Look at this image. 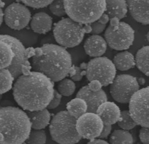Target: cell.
<instances>
[{
    "label": "cell",
    "instance_id": "cell-1",
    "mask_svg": "<svg viewBox=\"0 0 149 144\" xmlns=\"http://www.w3.org/2000/svg\"><path fill=\"white\" fill-rule=\"evenodd\" d=\"M54 82L43 73L31 71L21 74L13 85L15 101L25 111H35L47 107L54 93Z\"/></svg>",
    "mask_w": 149,
    "mask_h": 144
},
{
    "label": "cell",
    "instance_id": "cell-2",
    "mask_svg": "<svg viewBox=\"0 0 149 144\" xmlns=\"http://www.w3.org/2000/svg\"><path fill=\"white\" fill-rule=\"evenodd\" d=\"M42 53L32 58V70L42 73L52 81H60L69 75L72 66V57L66 48L60 45L45 44Z\"/></svg>",
    "mask_w": 149,
    "mask_h": 144
},
{
    "label": "cell",
    "instance_id": "cell-3",
    "mask_svg": "<svg viewBox=\"0 0 149 144\" xmlns=\"http://www.w3.org/2000/svg\"><path fill=\"white\" fill-rule=\"evenodd\" d=\"M31 129L25 110L13 106L0 107V144H23Z\"/></svg>",
    "mask_w": 149,
    "mask_h": 144
},
{
    "label": "cell",
    "instance_id": "cell-4",
    "mask_svg": "<svg viewBox=\"0 0 149 144\" xmlns=\"http://www.w3.org/2000/svg\"><path fill=\"white\" fill-rule=\"evenodd\" d=\"M31 66L24 44L8 34H0V70L8 69L16 80L22 74V64Z\"/></svg>",
    "mask_w": 149,
    "mask_h": 144
},
{
    "label": "cell",
    "instance_id": "cell-5",
    "mask_svg": "<svg viewBox=\"0 0 149 144\" xmlns=\"http://www.w3.org/2000/svg\"><path fill=\"white\" fill-rule=\"evenodd\" d=\"M69 18L82 24H91L105 12L106 0H65Z\"/></svg>",
    "mask_w": 149,
    "mask_h": 144
},
{
    "label": "cell",
    "instance_id": "cell-6",
    "mask_svg": "<svg viewBox=\"0 0 149 144\" xmlns=\"http://www.w3.org/2000/svg\"><path fill=\"white\" fill-rule=\"evenodd\" d=\"M91 24H82L70 18L59 21L55 25L53 33L56 42L65 48H74L81 43L85 34L91 33Z\"/></svg>",
    "mask_w": 149,
    "mask_h": 144
},
{
    "label": "cell",
    "instance_id": "cell-7",
    "mask_svg": "<svg viewBox=\"0 0 149 144\" xmlns=\"http://www.w3.org/2000/svg\"><path fill=\"white\" fill-rule=\"evenodd\" d=\"M76 120L67 110L56 114L51 119L49 130L52 139L60 144H74L81 140L77 132Z\"/></svg>",
    "mask_w": 149,
    "mask_h": 144
},
{
    "label": "cell",
    "instance_id": "cell-8",
    "mask_svg": "<svg viewBox=\"0 0 149 144\" xmlns=\"http://www.w3.org/2000/svg\"><path fill=\"white\" fill-rule=\"evenodd\" d=\"M116 68L113 62L106 56H99L87 63L86 78L89 81H99L103 87L111 84L116 74Z\"/></svg>",
    "mask_w": 149,
    "mask_h": 144
},
{
    "label": "cell",
    "instance_id": "cell-9",
    "mask_svg": "<svg viewBox=\"0 0 149 144\" xmlns=\"http://www.w3.org/2000/svg\"><path fill=\"white\" fill-rule=\"evenodd\" d=\"M104 36L107 45L112 49L126 50L134 43L135 31L129 24L120 22L118 27L116 28L109 25L105 32Z\"/></svg>",
    "mask_w": 149,
    "mask_h": 144
},
{
    "label": "cell",
    "instance_id": "cell-10",
    "mask_svg": "<svg viewBox=\"0 0 149 144\" xmlns=\"http://www.w3.org/2000/svg\"><path fill=\"white\" fill-rule=\"evenodd\" d=\"M140 89L136 78L129 74L115 76L111 84L110 92L113 99L122 104L129 103L132 96Z\"/></svg>",
    "mask_w": 149,
    "mask_h": 144
},
{
    "label": "cell",
    "instance_id": "cell-11",
    "mask_svg": "<svg viewBox=\"0 0 149 144\" xmlns=\"http://www.w3.org/2000/svg\"><path fill=\"white\" fill-rule=\"evenodd\" d=\"M129 103L131 116L137 125L149 127V87L137 90Z\"/></svg>",
    "mask_w": 149,
    "mask_h": 144
},
{
    "label": "cell",
    "instance_id": "cell-12",
    "mask_svg": "<svg viewBox=\"0 0 149 144\" xmlns=\"http://www.w3.org/2000/svg\"><path fill=\"white\" fill-rule=\"evenodd\" d=\"M31 13L23 4L14 2L10 4L3 12V20L7 26L15 31H21L30 23Z\"/></svg>",
    "mask_w": 149,
    "mask_h": 144
},
{
    "label": "cell",
    "instance_id": "cell-13",
    "mask_svg": "<svg viewBox=\"0 0 149 144\" xmlns=\"http://www.w3.org/2000/svg\"><path fill=\"white\" fill-rule=\"evenodd\" d=\"M76 127L81 138L91 140L99 137L104 123L96 113L86 112L77 119Z\"/></svg>",
    "mask_w": 149,
    "mask_h": 144
},
{
    "label": "cell",
    "instance_id": "cell-14",
    "mask_svg": "<svg viewBox=\"0 0 149 144\" xmlns=\"http://www.w3.org/2000/svg\"><path fill=\"white\" fill-rule=\"evenodd\" d=\"M76 97L80 98L86 101L87 112L91 113H96L98 107L107 100V96L102 89L94 92L88 88V85L82 87L76 94Z\"/></svg>",
    "mask_w": 149,
    "mask_h": 144
},
{
    "label": "cell",
    "instance_id": "cell-15",
    "mask_svg": "<svg viewBox=\"0 0 149 144\" xmlns=\"http://www.w3.org/2000/svg\"><path fill=\"white\" fill-rule=\"evenodd\" d=\"M131 16L143 25H149V0H126Z\"/></svg>",
    "mask_w": 149,
    "mask_h": 144
},
{
    "label": "cell",
    "instance_id": "cell-16",
    "mask_svg": "<svg viewBox=\"0 0 149 144\" xmlns=\"http://www.w3.org/2000/svg\"><path fill=\"white\" fill-rule=\"evenodd\" d=\"M96 113L105 125H112L117 123L121 118V110L119 107L115 103L107 100L98 107Z\"/></svg>",
    "mask_w": 149,
    "mask_h": 144
},
{
    "label": "cell",
    "instance_id": "cell-17",
    "mask_svg": "<svg viewBox=\"0 0 149 144\" xmlns=\"http://www.w3.org/2000/svg\"><path fill=\"white\" fill-rule=\"evenodd\" d=\"M107 43L99 34H93L85 41L84 48L88 56L93 58L101 56L105 53Z\"/></svg>",
    "mask_w": 149,
    "mask_h": 144
},
{
    "label": "cell",
    "instance_id": "cell-18",
    "mask_svg": "<svg viewBox=\"0 0 149 144\" xmlns=\"http://www.w3.org/2000/svg\"><path fill=\"white\" fill-rule=\"evenodd\" d=\"M52 19L49 14L44 12L35 13L31 18L30 27L34 33L46 34L51 30Z\"/></svg>",
    "mask_w": 149,
    "mask_h": 144
},
{
    "label": "cell",
    "instance_id": "cell-19",
    "mask_svg": "<svg viewBox=\"0 0 149 144\" xmlns=\"http://www.w3.org/2000/svg\"><path fill=\"white\" fill-rule=\"evenodd\" d=\"M26 112L31 121L32 129H44L50 124L51 114L47 107L41 110L26 111Z\"/></svg>",
    "mask_w": 149,
    "mask_h": 144
},
{
    "label": "cell",
    "instance_id": "cell-20",
    "mask_svg": "<svg viewBox=\"0 0 149 144\" xmlns=\"http://www.w3.org/2000/svg\"><path fill=\"white\" fill-rule=\"evenodd\" d=\"M128 11L126 0H106L105 12L110 19L117 17L120 19L124 18Z\"/></svg>",
    "mask_w": 149,
    "mask_h": 144
},
{
    "label": "cell",
    "instance_id": "cell-21",
    "mask_svg": "<svg viewBox=\"0 0 149 144\" xmlns=\"http://www.w3.org/2000/svg\"><path fill=\"white\" fill-rule=\"evenodd\" d=\"M112 62L116 69L120 71L128 70L135 65V58L134 55L128 51L118 53L113 57Z\"/></svg>",
    "mask_w": 149,
    "mask_h": 144
},
{
    "label": "cell",
    "instance_id": "cell-22",
    "mask_svg": "<svg viewBox=\"0 0 149 144\" xmlns=\"http://www.w3.org/2000/svg\"><path fill=\"white\" fill-rule=\"evenodd\" d=\"M135 65L144 74L149 76V45L144 46L137 52Z\"/></svg>",
    "mask_w": 149,
    "mask_h": 144
},
{
    "label": "cell",
    "instance_id": "cell-23",
    "mask_svg": "<svg viewBox=\"0 0 149 144\" xmlns=\"http://www.w3.org/2000/svg\"><path fill=\"white\" fill-rule=\"evenodd\" d=\"M66 109L72 116L76 119H78L81 115L87 112V104L84 99L76 97L68 103Z\"/></svg>",
    "mask_w": 149,
    "mask_h": 144
},
{
    "label": "cell",
    "instance_id": "cell-24",
    "mask_svg": "<svg viewBox=\"0 0 149 144\" xmlns=\"http://www.w3.org/2000/svg\"><path fill=\"white\" fill-rule=\"evenodd\" d=\"M15 81L12 73L8 69L0 70V94L3 95L9 92L13 87Z\"/></svg>",
    "mask_w": 149,
    "mask_h": 144
},
{
    "label": "cell",
    "instance_id": "cell-25",
    "mask_svg": "<svg viewBox=\"0 0 149 144\" xmlns=\"http://www.w3.org/2000/svg\"><path fill=\"white\" fill-rule=\"evenodd\" d=\"M110 143L112 144H132L134 142L132 136L129 130H115L110 138Z\"/></svg>",
    "mask_w": 149,
    "mask_h": 144
},
{
    "label": "cell",
    "instance_id": "cell-26",
    "mask_svg": "<svg viewBox=\"0 0 149 144\" xmlns=\"http://www.w3.org/2000/svg\"><path fill=\"white\" fill-rule=\"evenodd\" d=\"M76 85L72 80L64 78L59 81L57 91L63 96H70L74 93Z\"/></svg>",
    "mask_w": 149,
    "mask_h": 144
},
{
    "label": "cell",
    "instance_id": "cell-27",
    "mask_svg": "<svg viewBox=\"0 0 149 144\" xmlns=\"http://www.w3.org/2000/svg\"><path fill=\"white\" fill-rule=\"evenodd\" d=\"M117 123L120 128L126 130H130L137 125L131 116L129 110H126L121 112V118Z\"/></svg>",
    "mask_w": 149,
    "mask_h": 144
},
{
    "label": "cell",
    "instance_id": "cell-28",
    "mask_svg": "<svg viewBox=\"0 0 149 144\" xmlns=\"http://www.w3.org/2000/svg\"><path fill=\"white\" fill-rule=\"evenodd\" d=\"M46 134L44 129H31V132L25 143L26 144H46Z\"/></svg>",
    "mask_w": 149,
    "mask_h": 144
},
{
    "label": "cell",
    "instance_id": "cell-29",
    "mask_svg": "<svg viewBox=\"0 0 149 144\" xmlns=\"http://www.w3.org/2000/svg\"><path fill=\"white\" fill-rule=\"evenodd\" d=\"M51 12L58 17L66 14L65 8V0H54L49 5Z\"/></svg>",
    "mask_w": 149,
    "mask_h": 144
},
{
    "label": "cell",
    "instance_id": "cell-30",
    "mask_svg": "<svg viewBox=\"0 0 149 144\" xmlns=\"http://www.w3.org/2000/svg\"><path fill=\"white\" fill-rule=\"evenodd\" d=\"M25 6L33 8H42L48 6L54 0H20Z\"/></svg>",
    "mask_w": 149,
    "mask_h": 144
},
{
    "label": "cell",
    "instance_id": "cell-31",
    "mask_svg": "<svg viewBox=\"0 0 149 144\" xmlns=\"http://www.w3.org/2000/svg\"><path fill=\"white\" fill-rule=\"evenodd\" d=\"M61 99H62V95L57 90L55 89L53 98L52 100H51L48 106L47 107V108L49 110H52V109H56V107H58L59 105L60 104Z\"/></svg>",
    "mask_w": 149,
    "mask_h": 144
},
{
    "label": "cell",
    "instance_id": "cell-32",
    "mask_svg": "<svg viewBox=\"0 0 149 144\" xmlns=\"http://www.w3.org/2000/svg\"><path fill=\"white\" fill-rule=\"evenodd\" d=\"M92 31L91 33L92 34H99L106 29V25H104L100 23L99 21H96L91 23Z\"/></svg>",
    "mask_w": 149,
    "mask_h": 144
},
{
    "label": "cell",
    "instance_id": "cell-33",
    "mask_svg": "<svg viewBox=\"0 0 149 144\" xmlns=\"http://www.w3.org/2000/svg\"><path fill=\"white\" fill-rule=\"evenodd\" d=\"M139 138L141 142L149 144V127H142L139 132Z\"/></svg>",
    "mask_w": 149,
    "mask_h": 144
},
{
    "label": "cell",
    "instance_id": "cell-34",
    "mask_svg": "<svg viewBox=\"0 0 149 144\" xmlns=\"http://www.w3.org/2000/svg\"><path fill=\"white\" fill-rule=\"evenodd\" d=\"M88 87L91 90L94 92H97L101 90L103 86L99 81L93 80L90 81V83L88 84Z\"/></svg>",
    "mask_w": 149,
    "mask_h": 144
},
{
    "label": "cell",
    "instance_id": "cell-35",
    "mask_svg": "<svg viewBox=\"0 0 149 144\" xmlns=\"http://www.w3.org/2000/svg\"><path fill=\"white\" fill-rule=\"evenodd\" d=\"M112 130V125H105L104 124V127L99 138L104 139L106 138L110 134Z\"/></svg>",
    "mask_w": 149,
    "mask_h": 144
},
{
    "label": "cell",
    "instance_id": "cell-36",
    "mask_svg": "<svg viewBox=\"0 0 149 144\" xmlns=\"http://www.w3.org/2000/svg\"><path fill=\"white\" fill-rule=\"evenodd\" d=\"M75 68H76V74L70 78L73 81H80L83 78V76L81 74L82 69L80 68V67L77 66H75Z\"/></svg>",
    "mask_w": 149,
    "mask_h": 144
},
{
    "label": "cell",
    "instance_id": "cell-37",
    "mask_svg": "<svg viewBox=\"0 0 149 144\" xmlns=\"http://www.w3.org/2000/svg\"><path fill=\"white\" fill-rule=\"evenodd\" d=\"M97 21H99L102 24L106 25V24L110 21V18H109V16H108L106 13H104L101 16V17H100Z\"/></svg>",
    "mask_w": 149,
    "mask_h": 144
},
{
    "label": "cell",
    "instance_id": "cell-38",
    "mask_svg": "<svg viewBox=\"0 0 149 144\" xmlns=\"http://www.w3.org/2000/svg\"><path fill=\"white\" fill-rule=\"evenodd\" d=\"M109 144L107 141H106L105 140H104L102 138H95L93 139H91V140H90V141L88 143V144Z\"/></svg>",
    "mask_w": 149,
    "mask_h": 144
},
{
    "label": "cell",
    "instance_id": "cell-39",
    "mask_svg": "<svg viewBox=\"0 0 149 144\" xmlns=\"http://www.w3.org/2000/svg\"><path fill=\"white\" fill-rule=\"evenodd\" d=\"M120 19L117 17H113L110 19V25L113 28H116L118 27L119 23L120 22Z\"/></svg>",
    "mask_w": 149,
    "mask_h": 144
},
{
    "label": "cell",
    "instance_id": "cell-40",
    "mask_svg": "<svg viewBox=\"0 0 149 144\" xmlns=\"http://www.w3.org/2000/svg\"><path fill=\"white\" fill-rule=\"evenodd\" d=\"M3 21V12L2 9H0V27L2 25Z\"/></svg>",
    "mask_w": 149,
    "mask_h": 144
},
{
    "label": "cell",
    "instance_id": "cell-41",
    "mask_svg": "<svg viewBox=\"0 0 149 144\" xmlns=\"http://www.w3.org/2000/svg\"><path fill=\"white\" fill-rule=\"evenodd\" d=\"M80 67V68H81L82 70H86V68H87V63H82V64H81Z\"/></svg>",
    "mask_w": 149,
    "mask_h": 144
},
{
    "label": "cell",
    "instance_id": "cell-42",
    "mask_svg": "<svg viewBox=\"0 0 149 144\" xmlns=\"http://www.w3.org/2000/svg\"><path fill=\"white\" fill-rule=\"evenodd\" d=\"M137 81H138V83H139V84H144V83H145V79L143 78H139V80H137Z\"/></svg>",
    "mask_w": 149,
    "mask_h": 144
},
{
    "label": "cell",
    "instance_id": "cell-43",
    "mask_svg": "<svg viewBox=\"0 0 149 144\" xmlns=\"http://www.w3.org/2000/svg\"><path fill=\"white\" fill-rule=\"evenodd\" d=\"M5 5V3L2 0H0V9H2L3 7H4Z\"/></svg>",
    "mask_w": 149,
    "mask_h": 144
},
{
    "label": "cell",
    "instance_id": "cell-44",
    "mask_svg": "<svg viewBox=\"0 0 149 144\" xmlns=\"http://www.w3.org/2000/svg\"><path fill=\"white\" fill-rule=\"evenodd\" d=\"M146 39H147V40H148V41L149 42V31L148 32V33L146 34Z\"/></svg>",
    "mask_w": 149,
    "mask_h": 144
},
{
    "label": "cell",
    "instance_id": "cell-45",
    "mask_svg": "<svg viewBox=\"0 0 149 144\" xmlns=\"http://www.w3.org/2000/svg\"><path fill=\"white\" fill-rule=\"evenodd\" d=\"M2 95L0 94V103H1V99H2Z\"/></svg>",
    "mask_w": 149,
    "mask_h": 144
}]
</instances>
